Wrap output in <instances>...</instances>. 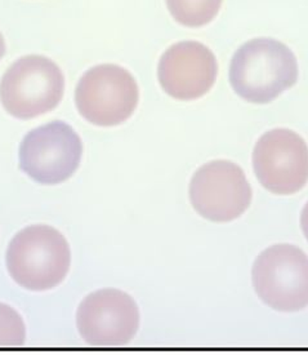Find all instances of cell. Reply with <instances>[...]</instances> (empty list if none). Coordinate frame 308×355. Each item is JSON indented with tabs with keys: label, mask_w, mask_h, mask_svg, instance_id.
I'll use <instances>...</instances> for the list:
<instances>
[{
	"label": "cell",
	"mask_w": 308,
	"mask_h": 355,
	"mask_svg": "<svg viewBox=\"0 0 308 355\" xmlns=\"http://www.w3.org/2000/svg\"><path fill=\"white\" fill-rule=\"evenodd\" d=\"M26 338V328L19 313L0 304V347H19Z\"/></svg>",
	"instance_id": "cell-12"
},
{
	"label": "cell",
	"mask_w": 308,
	"mask_h": 355,
	"mask_svg": "<svg viewBox=\"0 0 308 355\" xmlns=\"http://www.w3.org/2000/svg\"><path fill=\"white\" fill-rule=\"evenodd\" d=\"M252 187L243 169L228 160H213L197 169L190 199L197 214L213 223L234 221L251 206Z\"/></svg>",
	"instance_id": "cell-7"
},
{
	"label": "cell",
	"mask_w": 308,
	"mask_h": 355,
	"mask_svg": "<svg viewBox=\"0 0 308 355\" xmlns=\"http://www.w3.org/2000/svg\"><path fill=\"white\" fill-rule=\"evenodd\" d=\"M224 0H167L169 12L176 22L187 28H200L212 22Z\"/></svg>",
	"instance_id": "cell-11"
},
{
	"label": "cell",
	"mask_w": 308,
	"mask_h": 355,
	"mask_svg": "<svg viewBox=\"0 0 308 355\" xmlns=\"http://www.w3.org/2000/svg\"><path fill=\"white\" fill-rule=\"evenodd\" d=\"M253 167L262 187L278 196L298 193L308 182V146L285 128L264 133L253 151Z\"/></svg>",
	"instance_id": "cell-8"
},
{
	"label": "cell",
	"mask_w": 308,
	"mask_h": 355,
	"mask_svg": "<svg viewBox=\"0 0 308 355\" xmlns=\"http://www.w3.org/2000/svg\"><path fill=\"white\" fill-rule=\"evenodd\" d=\"M83 155L79 135L65 122L28 132L19 146V167L39 184L56 185L71 178Z\"/></svg>",
	"instance_id": "cell-6"
},
{
	"label": "cell",
	"mask_w": 308,
	"mask_h": 355,
	"mask_svg": "<svg viewBox=\"0 0 308 355\" xmlns=\"http://www.w3.org/2000/svg\"><path fill=\"white\" fill-rule=\"evenodd\" d=\"M65 91L61 69L47 57L26 56L17 60L3 75L0 101L17 119H33L56 109Z\"/></svg>",
	"instance_id": "cell-3"
},
{
	"label": "cell",
	"mask_w": 308,
	"mask_h": 355,
	"mask_svg": "<svg viewBox=\"0 0 308 355\" xmlns=\"http://www.w3.org/2000/svg\"><path fill=\"white\" fill-rule=\"evenodd\" d=\"M218 64L204 44L188 40L168 48L161 56L158 78L165 94L181 101L197 100L215 85Z\"/></svg>",
	"instance_id": "cell-10"
},
{
	"label": "cell",
	"mask_w": 308,
	"mask_h": 355,
	"mask_svg": "<svg viewBox=\"0 0 308 355\" xmlns=\"http://www.w3.org/2000/svg\"><path fill=\"white\" fill-rule=\"evenodd\" d=\"M140 100L133 75L118 65H98L85 73L75 91L80 115L100 127L119 125L128 121Z\"/></svg>",
	"instance_id": "cell-5"
},
{
	"label": "cell",
	"mask_w": 308,
	"mask_h": 355,
	"mask_svg": "<svg viewBox=\"0 0 308 355\" xmlns=\"http://www.w3.org/2000/svg\"><path fill=\"white\" fill-rule=\"evenodd\" d=\"M300 225H302V230H303V234H305V236L307 238L308 241V203L303 208V211H302V215H300Z\"/></svg>",
	"instance_id": "cell-13"
},
{
	"label": "cell",
	"mask_w": 308,
	"mask_h": 355,
	"mask_svg": "<svg viewBox=\"0 0 308 355\" xmlns=\"http://www.w3.org/2000/svg\"><path fill=\"white\" fill-rule=\"evenodd\" d=\"M70 265L71 251L65 236L47 225L21 230L7 251L10 277L28 291L55 288L65 279Z\"/></svg>",
	"instance_id": "cell-2"
},
{
	"label": "cell",
	"mask_w": 308,
	"mask_h": 355,
	"mask_svg": "<svg viewBox=\"0 0 308 355\" xmlns=\"http://www.w3.org/2000/svg\"><path fill=\"white\" fill-rule=\"evenodd\" d=\"M258 297L270 308L294 313L308 306V256L291 244L264 250L253 265Z\"/></svg>",
	"instance_id": "cell-4"
},
{
	"label": "cell",
	"mask_w": 308,
	"mask_h": 355,
	"mask_svg": "<svg viewBox=\"0 0 308 355\" xmlns=\"http://www.w3.org/2000/svg\"><path fill=\"white\" fill-rule=\"evenodd\" d=\"M4 53H6V42H4V37H3L1 33H0V60L3 58Z\"/></svg>",
	"instance_id": "cell-14"
},
{
	"label": "cell",
	"mask_w": 308,
	"mask_h": 355,
	"mask_svg": "<svg viewBox=\"0 0 308 355\" xmlns=\"http://www.w3.org/2000/svg\"><path fill=\"white\" fill-rule=\"evenodd\" d=\"M298 79V62L285 44L257 37L237 49L230 66V83L243 100L269 103Z\"/></svg>",
	"instance_id": "cell-1"
},
{
	"label": "cell",
	"mask_w": 308,
	"mask_h": 355,
	"mask_svg": "<svg viewBox=\"0 0 308 355\" xmlns=\"http://www.w3.org/2000/svg\"><path fill=\"white\" fill-rule=\"evenodd\" d=\"M76 324L88 345L119 347L136 336L140 311L134 300L123 291H97L80 304Z\"/></svg>",
	"instance_id": "cell-9"
}]
</instances>
